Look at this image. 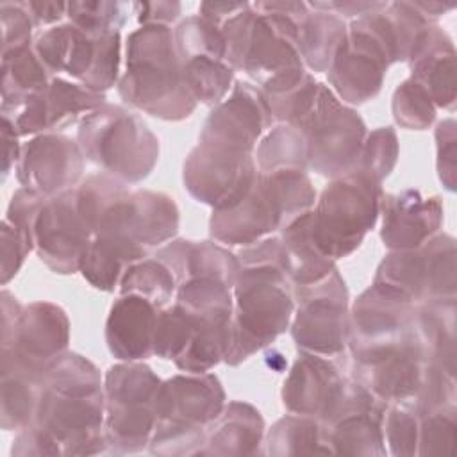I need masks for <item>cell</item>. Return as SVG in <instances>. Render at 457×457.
Returning <instances> with one entry per match:
<instances>
[{"mask_svg":"<svg viewBox=\"0 0 457 457\" xmlns=\"http://www.w3.org/2000/svg\"><path fill=\"white\" fill-rule=\"evenodd\" d=\"M262 132L264 123L250 107L232 100L218 104L184 162L187 191L214 209L237 204L257 177L252 150Z\"/></svg>","mask_w":457,"mask_h":457,"instance_id":"cell-1","label":"cell"},{"mask_svg":"<svg viewBox=\"0 0 457 457\" xmlns=\"http://www.w3.org/2000/svg\"><path fill=\"white\" fill-rule=\"evenodd\" d=\"M59 453L104 452L105 396L98 370L79 353H64L45 375L34 421Z\"/></svg>","mask_w":457,"mask_h":457,"instance_id":"cell-2","label":"cell"},{"mask_svg":"<svg viewBox=\"0 0 457 457\" xmlns=\"http://www.w3.org/2000/svg\"><path fill=\"white\" fill-rule=\"evenodd\" d=\"M125 73L118 82L123 102L162 120L187 118L196 102L189 95L168 25H143L127 37Z\"/></svg>","mask_w":457,"mask_h":457,"instance_id":"cell-3","label":"cell"},{"mask_svg":"<svg viewBox=\"0 0 457 457\" xmlns=\"http://www.w3.org/2000/svg\"><path fill=\"white\" fill-rule=\"evenodd\" d=\"M289 277L282 266H243L234 284V309L225 362L236 366L280 336L293 318Z\"/></svg>","mask_w":457,"mask_h":457,"instance_id":"cell-4","label":"cell"},{"mask_svg":"<svg viewBox=\"0 0 457 457\" xmlns=\"http://www.w3.org/2000/svg\"><path fill=\"white\" fill-rule=\"evenodd\" d=\"M225 393L211 373L177 375L161 382L155 396V428L152 453L198 455L207 427L221 414Z\"/></svg>","mask_w":457,"mask_h":457,"instance_id":"cell-5","label":"cell"},{"mask_svg":"<svg viewBox=\"0 0 457 457\" xmlns=\"http://www.w3.org/2000/svg\"><path fill=\"white\" fill-rule=\"evenodd\" d=\"M79 146L84 157L123 184L146 179L159 159V141L146 123L136 112L107 104L82 118Z\"/></svg>","mask_w":457,"mask_h":457,"instance_id":"cell-6","label":"cell"},{"mask_svg":"<svg viewBox=\"0 0 457 457\" xmlns=\"http://www.w3.org/2000/svg\"><path fill=\"white\" fill-rule=\"evenodd\" d=\"M386 5L387 2L348 25L346 39L328 68L330 84L348 104L373 98L382 87L387 68L398 61V45Z\"/></svg>","mask_w":457,"mask_h":457,"instance_id":"cell-7","label":"cell"},{"mask_svg":"<svg viewBox=\"0 0 457 457\" xmlns=\"http://www.w3.org/2000/svg\"><path fill=\"white\" fill-rule=\"evenodd\" d=\"M380 182L352 170L336 177L312 209V236L332 261L350 255L362 243L380 212Z\"/></svg>","mask_w":457,"mask_h":457,"instance_id":"cell-8","label":"cell"},{"mask_svg":"<svg viewBox=\"0 0 457 457\" xmlns=\"http://www.w3.org/2000/svg\"><path fill=\"white\" fill-rule=\"evenodd\" d=\"M159 377L136 361L112 366L104 382L105 441L114 452L134 453L150 445L155 428Z\"/></svg>","mask_w":457,"mask_h":457,"instance_id":"cell-9","label":"cell"},{"mask_svg":"<svg viewBox=\"0 0 457 457\" xmlns=\"http://www.w3.org/2000/svg\"><path fill=\"white\" fill-rule=\"evenodd\" d=\"M295 127L305 137L311 170L332 179L355 170L366 139V125L327 86H320L312 109Z\"/></svg>","mask_w":457,"mask_h":457,"instance_id":"cell-10","label":"cell"},{"mask_svg":"<svg viewBox=\"0 0 457 457\" xmlns=\"http://www.w3.org/2000/svg\"><path fill=\"white\" fill-rule=\"evenodd\" d=\"M32 46L50 73H64L93 91L104 93L118 80L120 32L91 37L68 21L45 29Z\"/></svg>","mask_w":457,"mask_h":457,"instance_id":"cell-11","label":"cell"},{"mask_svg":"<svg viewBox=\"0 0 457 457\" xmlns=\"http://www.w3.org/2000/svg\"><path fill=\"white\" fill-rule=\"evenodd\" d=\"M68 341L66 312L50 302H32L21 307L14 327L2 336V373L16 371L43 380L66 353Z\"/></svg>","mask_w":457,"mask_h":457,"instance_id":"cell-12","label":"cell"},{"mask_svg":"<svg viewBox=\"0 0 457 457\" xmlns=\"http://www.w3.org/2000/svg\"><path fill=\"white\" fill-rule=\"evenodd\" d=\"M418 334L414 302L373 282L348 316V345L355 361L378 357Z\"/></svg>","mask_w":457,"mask_h":457,"instance_id":"cell-13","label":"cell"},{"mask_svg":"<svg viewBox=\"0 0 457 457\" xmlns=\"http://www.w3.org/2000/svg\"><path fill=\"white\" fill-rule=\"evenodd\" d=\"M407 298H455V243L450 236L428 239L412 250H393L378 266L375 280Z\"/></svg>","mask_w":457,"mask_h":457,"instance_id":"cell-14","label":"cell"},{"mask_svg":"<svg viewBox=\"0 0 457 457\" xmlns=\"http://www.w3.org/2000/svg\"><path fill=\"white\" fill-rule=\"evenodd\" d=\"M305 353L337 355L348 345V293L337 270L320 282L298 287V307L291 327Z\"/></svg>","mask_w":457,"mask_h":457,"instance_id":"cell-15","label":"cell"},{"mask_svg":"<svg viewBox=\"0 0 457 457\" xmlns=\"http://www.w3.org/2000/svg\"><path fill=\"white\" fill-rule=\"evenodd\" d=\"M91 239L93 232L79 211L75 189L45 198L32 223V245L52 271H79Z\"/></svg>","mask_w":457,"mask_h":457,"instance_id":"cell-16","label":"cell"},{"mask_svg":"<svg viewBox=\"0 0 457 457\" xmlns=\"http://www.w3.org/2000/svg\"><path fill=\"white\" fill-rule=\"evenodd\" d=\"M252 7L255 16L239 70L246 71L262 87L302 71L303 61L298 46V23L284 14L262 11L255 4Z\"/></svg>","mask_w":457,"mask_h":457,"instance_id":"cell-17","label":"cell"},{"mask_svg":"<svg viewBox=\"0 0 457 457\" xmlns=\"http://www.w3.org/2000/svg\"><path fill=\"white\" fill-rule=\"evenodd\" d=\"M177 228L179 209L173 198L154 191H127L104 211L93 236H121L150 253L152 248L173 237Z\"/></svg>","mask_w":457,"mask_h":457,"instance_id":"cell-18","label":"cell"},{"mask_svg":"<svg viewBox=\"0 0 457 457\" xmlns=\"http://www.w3.org/2000/svg\"><path fill=\"white\" fill-rule=\"evenodd\" d=\"M386 403L355 380L346 382L341 400L321 423L332 453L384 455Z\"/></svg>","mask_w":457,"mask_h":457,"instance_id":"cell-19","label":"cell"},{"mask_svg":"<svg viewBox=\"0 0 457 457\" xmlns=\"http://www.w3.org/2000/svg\"><path fill=\"white\" fill-rule=\"evenodd\" d=\"M84 154L79 143L55 132H46L21 145L14 166L21 187L41 196L71 191L82 177Z\"/></svg>","mask_w":457,"mask_h":457,"instance_id":"cell-20","label":"cell"},{"mask_svg":"<svg viewBox=\"0 0 457 457\" xmlns=\"http://www.w3.org/2000/svg\"><path fill=\"white\" fill-rule=\"evenodd\" d=\"M105 104V95L86 87L80 82H68L64 79H52L50 84L7 118L18 136L46 134L61 130L66 125L77 121L80 116H87Z\"/></svg>","mask_w":457,"mask_h":457,"instance_id":"cell-21","label":"cell"},{"mask_svg":"<svg viewBox=\"0 0 457 457\" xmlns=\"http://www.w3.org/2000/svg\"><path fill=\"white\" fill-rule=\"evenodd\" d=\"M427 368L420 336L368 361L353 362V380L384 403L412 402Z\"/></svg>","mask_w":457,"mask_h":457,"instance_id":"cell-22","label":"cell"},{"mask_svg":"<svg viewBox=\"0 0 457 457\" xmlns=\"http://www.w3.org/2000/svg\"><path fill=\"white\" fill-rule=\"evenodd\" d=\"M284 227L282 207L268 179L259 171L250 191L237 204L214 209L211 218L212 237L225 245H253Z\"/></svg>","mask_w":457,"mask_h":457,"instance_id":"cell-23","label":"cell"},{"mask_svg":"<svg viewBox=\"0 0 457 457\" xmlns=\"http://www.w3.org/2000/svg\"><path fill=\"white\" fill-rule=\"evenodd\" d=\"M345 387L346 380L330 359L302 352L284 380L282 403L291 414L323 423L336 409Z\"/></svg>","mask_w":457,"mask_h":457,"instance_id":"cell-24","label":"cell"},{"mask_svg":"<svg viewBox=\"0 0 457 457\" xmlns=\"http://www.w3.org/2000/svg\"><path fill=\"white\" fill-rule=\"evenodd\" d=\"M380 212V237L391 250H412L421 246L439 228L443 220L439 198H427L412 189L382 196Z\"/></svg>","mask_w":457,"mask_h":457,"instance_id":"cell-25","label":"cell"},{"mask_svg":"<svg viewBox=\"0 0 457 457\" xmlns=\"http://www.w3.org/2000/svg\"><path fill=\"white\" fill-rule=\"evenodd\" d=\"M159 311L143 296L120 295L105 323V341L111 353L121 361H139L154 355Z\"/></svg>","mask_w":457,"mask_h":457,"instance_id":"cell-26","label":"cell"},{"mask_svg":"<svg viewBox=\"0 0 457 457\" xmlns=\"http://www.w3.org/2000/svg\"><path fill=\"white\" fill-rule=\"evenodd\" d=\"M411 79L430 96L436 107L453 109L455 104V52L445 30L430 25L411 59Z\"/></svg>","mask_w":457,"mask_h":457,"instance_id":"cell-27","label":"cell"},{"mask_svg":"<svg viewBox=\"0 0 457 457\" xmlns=\"http://www.w3.org/2000/svg\"><path fill=\"white\" fill-rule=\"evenodd\" d=\"M264 434V421L248 403L230 402L207 427L200 455L257 453Z\"/></svg>","mask_w":457,"mask_h":457,"instance_id":"cell-28","label":"cell"},{"mask_svg":"<svg viewBox=\"0 0 457 457\" xmlns=\"http://www.w3.org/2000/svg\"><path fill=\"white\" fill-rule=\"evenodd\" d=\"M148 257V252L127 237L114 234L93 236L80 262L84 278L96 289L112 291L129 266Z\"/></svg>","mask_w":457,"mask_h":457,"instance_id":"cell-29","label":"cell"},{"mask_svg":"<svg viewBox=\"0 0 457 457\" xmlns=\"http://www.w3.org/2000/svg\"><path fill=\"white\" fill-rule=\"evenodd\" d=\"M286 271L293 284L309 286L332 273L334 261L323 253L312 236V209L282 228Z\"/></svg>","mask_w":457,"mask_h":457,"instance_id":"cell-30","label":"cell"},{"mask_svg":"<svg viewBox=\"0 0 457 457\" xmlns=\"http://www.w3.org/2000/svg\"><path fill=\"white\" fill-rule=\"evenodd\" d=\"M416 330L427 362L453 377L455 370V298L425 302L416 312Z\"/></svg>","mask_w":457,"mask_h":457,"instance_id":"cell-31","label":"cell"},{"mask_svg":"<svg viewBox=\"0 0 457 457\" xmlns=\"http://www.w3.org/2000/svg\"><path fill=\"white\" fill-rule=\"evenodd\" d=\"M52 79L32 45L2 54V114L12 112L41 93Z\"/></svg>","mask_w":457,"mask_h":457,"instance_id":"cell-32","label":"cell"},{"mask_svg":"<svg viewBox=\"0 0 457 457\" xmlns=\"http://www.w3.org/2000/svg\"><path fill=\"white\" fill-rule=\"evenodd\" d=\"M346 23L341 16L309 7V14L298 23V46L302 61L312 71H328L337 50L346 39Z\"/></svg>","mask_w":457,"mask_h":457,"instance_id":"cell-33","label":"cell"},{"mask_svg":"<svg viewBox=\"0 0 457 457\" xmlns=\"http://www.w3.org/2000/svg\"><path fill=\"white\" fill-rule=\"evenodd\" d=\"M264 453L298 455V453H332L325 439L321 421L300 414L278 420L266 436Z\"/></svg>","mask_w":457,"mask_h":457,"instance_id":"cell-34","label":"cell"},{"mask_svg":"<svg viewBox=\"0 0 457 457\" xmlns=\"http://www.w3.org/2000/svg\"><path fill=\"white\" fill-rule=\"evenodd\" d=\"M179 280L157 255L145 257L127 268L120 280V295H137L164 309L177 293Z\"/></svg>","mask_w":457,"mask_h":457,"instance_id":"cell-35","label":"cell"},{"mask_svg":"<svg viewBox=\"0 0 457 457\" xmlns=\"http://www.w3.org/2000/svg\"><path fill=\"white\" fill-rule=\"evenodd\" d=\"M180 68L186 87L196 104L218 105L232 87L234 70L225 59L189 57L180 59Z\"/></svg>","mask_w":457,"mask_h":457,"instance_id":"cell-36","label":"cell"},{"mask_svg":"<svg viewBox=\"0 0 457 457\" xmlns=\"http://www.w3.org/2000/svg\"><path fill=\"white\" fill-rule=\"evenodd\" d=\"M257 171L268 173L286 168H307L305 137L295 125H278L261 141L257 148Z\"/></svg>","mask_w":457,"mask_h":457,"instance_id":"cell-37","label":"cell"},{"mask_svg":"<svg viewBox=\"0 0 457 457\" xmlns=\"http://www.w3.org/2000/svg\"><path fill=\"white\" fill-rule=\"evenodd\" d=\"M43 380L9 371L2 373V427L23 430L34 421Z\"/></svg>","mask_w":457,"mask_h":457,"instance_id":"cell-38","label":"cell"},{"mask_svg":"<svg viewBox=\"0 0 457 457\" xmlns=\"http://www.w3.org/2000/svg\"><path fill=\"white\" fill-rule=\"evenodd\" d=\"M132 4L125 2H70L66 18L91 37L120 32L125 25Z\"/></svg>","mask_w":457,"mask_h":457,"instance_id":"cell-39","label":"cell"},{"mask_svg":"<svg viewBox=\"0 0 457 457\" xmlns=\"http://www.w3.org/2000/svg\"><path fill=\"white\" fill-rule=\"evenodd\" d=\"M193 328L195 321L191 314L177 302L161 309L154 337V355L177 361L189 345Z\"/></svg>","mask_w":457,"mask_h":457,"instance_id":"cell-40","label":"cell"},{"mask_svg":"<svg viewBox=\"0 0 457 457\" xmlns=\"http://www.w3.org/2000/svg\"><path fill=\"white\" fill-rule=\"evenodd\" d=\"M455 403L441 405L420 414L418 428V453L416 455H432V453H452L455 443Z\"/></svg>","mask_w":457,"mask_h":457,"instance_id":"cell-41","label":"cell"},{"mask_svg":"<svg viewBox=\"0 0 457 457\" xmlns=\"http://www.w3.org/2000/svg\"><path fill=\"white\" fill-rule=\"evenodd\" d=\"M393 116L403 129L423 130L434 121L436 105L418 82L407 79L393 95Z\"/></svg>","mask_w":457,"mask_h":457,"instance_id":"cell-42","label":"cell"},{"mask_svg":"<svg viewBox=\"0 0 457 457\" xmlns=\"http://www.w3.org/2000/svg\"><path fill=\"white\" fill-rule=\"evenodd\" d=\"M398 157L396 134L391 127H380L373 130L362 145L355 170L370 175L373 180L380 182L391 173Z\"/></svg>","mask_w":457,"mask_h":457,"instance_id":"cell-43","label":"cell"},{"mask_svg":"<svg viewBox=\"0 0 457 457\" xmlns=\"http://www.w3.org/2000/svg\"><path fill=\"white\" fill-rule=\"evenodd\" d=\"M420 414L409 402L393 403L384 414V437L395 455L418 453Z\"/></svg>","mask_w":457,"mask_h":457,"instance_id":"cell-44","label":"cell"},{"mask_svg":"<svg viewBox=\"0 0 457 457\" xmlns=\"http://www.w3.org/2000/svg\"><path fill=\"white\" fill-rule=\"evenodd\" d=\"M2 54L30 46L32 43V20L23 2H2Z\"/></svg>","mask_w":457,"mask_h":457,"instance_id":"cell-45","label":"cell"},{"mask_svg":"<svg viewBox=\"0 0 457 457\" xmlns=\"http://www.w3.org/2000/svg\"><path fill=\"white\" fill-rule=\"evenodd\" d=\"M34 250L30 241L9 221H2V284H7L20 270L25 255Z\"/></svg>","mask_w":457,"mask_h":457,"instance_id":"cell-46","label":"cell"},{"mask_svg":"<svg viewBox=\"0 0 457 457\" xmlns=\"http://www.w3.org/2000/svg\"><path fill=\"white\" fill-rule=\"evenodd\" d=\"M437 170L445 186L455 189V121L445 120L437 125Z\"/></svg>","mask_w":457,"mask_h":457,"instance_id":"cell-47","label":"cell"},{"mask_svg":"<svg viewBox=\"0 0 457 457\" xmlns=\"http://www.w3.org/2000/svg\"><path fill=\"white\" fill-rule=\"evenodd\" d=\"M132 9L141 25H170L180 14L179 2H136Z\"/></svg>","mask_w":457,"mask_h":457,"instance_id":"cell-48","label":"cell"},{"mask_svg":"<svg viewBox=\"0 0 457 457\" xmlns=\"http://www.w3.org/2000/svg\"><path fill=\"white\" fill-rule=\"evenodd\" d=\"M34 27H46L61 21L66 16V5L62 2H23Z\"/></svg>","mask_w":457,"mask_h":457,"instance_id":"cell-49","label":"cell"},{"mask_svg":"<svg viewBox=\"0 0 457 457\" xmlns=\"http://www.w3.org/2000/svg\"><path fill=\"white\" fill-rule=\"evenodd\" d=\"M2 137L5 143V161H4V175L2 179H5L9 175V170L12 166H16L18 159H20V152L21 146L18 145V132L14 130L12 123L7 118H2Z\"/></svg>","mask_w":457,"mask_h":457,"instance_id":"cell-50","label":"cell"}]
</instances>
